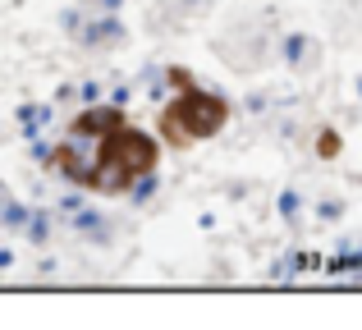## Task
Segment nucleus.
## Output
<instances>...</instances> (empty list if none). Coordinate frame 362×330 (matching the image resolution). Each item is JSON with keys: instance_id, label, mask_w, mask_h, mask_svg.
I'll return each mask as SVG.
<instances>
[{"instance_id": "f257e3e1", "label": "nucleus", "mask_w": 362, "mask_h": 330, "mask_svg": "<svg viewBox=\"0 0 362 330\" xmlns=\"http://www.w3.org/2000/svg\"><path fill=\"white\" fill-rule=\"evenodd\" d=\"M156 165V143L147 134H133V129H119V134H106L101 138V152H97V165L88 170V184L101 188V193H124L133 179H142L147 170Z\"/></svg>"}, {"instance_id": "f03ea898", "label": "nucleus", "mask_w": 362, "mask_h": 330, "mask_svg": "<svg viewBox=\"0 0 362 330\" xmlns=\"http://www.w3.org/2000/svg\"><path fill=\"white\" fill-rule=\"evenodd\" d=\"M225 124V101L206 97V92L188 88L184 83V97H175V106L165 110V119H160V129H165L170 143H197V138H211L216 129Z\"/></svg>"}, {"instance_id": "7ed1b4c3", "label": "nucleus", "mask_w": 362, "mask_h": 330, "mask_svg": "<svg viewBox=\"0 0 362 330\" xmlns=\"http://www.w3.org/2000/svg\"><path fill=\"white\" fill-rule=\"evenodd\" d=\"M339 152V138L335 134H321V156H335Z\"/></svg>"}]
</instances>
